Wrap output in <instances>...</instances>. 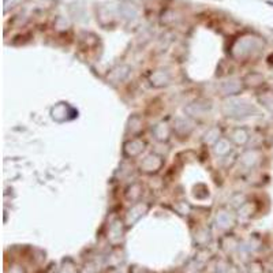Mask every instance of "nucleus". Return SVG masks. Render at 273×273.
Returning a JSON list of instances; mask_svg holds the SVG:
<instances>
[{
    "label": "nucleus",
    "instance_id": "obj_6",
    "mask_svg": "<svg viewBox=\"0 0 273 273\" xmlns=\"http://www.w3.org/2000/svg\"><path fill=\"white\" fill-rule=\"evenodd\" d=\"M174 134H177L181 138H187L194 130V122L190 116H178L174 120L172 125Z\"/></svg>",
    "mask_w": 273,
    "mask_h": 273
},
{
    "label": "nucleus",
    "instance_id": "obj_17",
    "mask_svg": "<svg viewBox=\"0 0 273 273\" xmlns=\"http://www.w3.org/2000/svg\"><path fill=\"white\" fill-rule=\"evenodd\" d=\"M68 111H73L67 102H59L57 105L52 107L51 116L56 122H64L68 119Z\"/></svg>",
    "mask_w": 273,
    "mask_h": 273
},
{
    "label": "nucleus",
    "instance_id": "obj_11",
    "mask_svg": "<svg viewBox=\"0 0 273 273\" xmlns=\"http://www.w3.org/2000/svg\"><path fill=\"white\" fill-rule=\"evenodd\" d=\"M149 82L154 88H164V86L170 85L171 74L163 68L161 70H154L149 74Z\"/></svg>",
    "mask_w": 273,
    "mask_h": 273
},
{
    "label": "nucleus",
    "instance_id": "obj_2",
    "mask_svg": "<svg viewBox=\"0 0 273 273\" xmlns=\"http://www.w3.org/2000/svg\"><path fill=\"white\" fill-rule=\"evenodd\" d=\"M148 146V143L145 139L139 138V136H131L123 143V156L126 159H136L145 152V149Z\"/></svg>",
    "mask_w": 273,
    "mask_h": 273
},
{
    "label": "nucleus",
    "instance_id": "obj_24",
    "mask_svg": "<svg viewBox=\"0 0 273 273\" xmlns=\"http://www.w3.org/2000/svg\"><path fill=\"white\" fill-rule=\"evenodd\" d=\"M262 265L260 262H251L250 265H249V273H262L264 272V269H262Z\"/></svg>",
    "mask_w": 273,
    "mask_h": 273
},
{
    "label": "nucleus",
    "instance_id": "obj_14",
    "mask_svg": "<svg viewBox=\"0 0 273 273\" xmlns=\"http://www.w3.org/2000/svg\"><path fill=\"white\" fill-rule=\"evenodd\" d=\"M229 139L236 146H245L250 141V134L246 127H235L229 134Z\"/></svg>",
    "mask_w": 273,
    "mask_h": 273
},
{
    "label": "nucleus",
    "instance_id": "obj_16",
    "mask_svg": "<svg viewBox=\"0 0 273 273\" xmlns=\"http://www.w3.org/2000/svg\"><path fill=\"white\" fill-rule=\"evenodd\" d=\"M243 82H245L246 89H260L265 84V78L261 73L251 71L243 77Z\"/></svg>",
    "mask_w": 273,
    "mask_h": 273
},
{
    "label": "nucleus",
    "instance_id": "obj_15",
    "mask_svg": "<svg viewBox=\"0 0 273 273\" xmlns=\"http://www.w3.org/2000/svg\"><path fill=\"white\" fill-rule=\"evenodd\" d=\"M232 146L233 143L232 141L229 139V136H228V138L222 136V138L213 145V150H215V153H216L219 157H227V156H229V153L232 152Z\"/></svg>",
    "mask_w": 273,
    "mask_h": 273
},
{
    "label": "nucleus",
    "instance_id": "obj_8",
    "mask_svg": "<svg viewBox=\"0 0 273 273\" xmlns=\"http://www.w3.org/2000/svg\"><path fill=\"white\" fill-rule=\"evenodd\" d=\"M216 226L223 231H229L231 228L235 226V223H236V217L233 216L232 213L227 209H220V211L217 212L216 215Z\"/></svg>",
    "mask_w": 273,
    "mask_h": 273
},
{
    "label": "nucleus",
    "instance_id": "obj_9",
    "mask_svg": "<svg viewBox=\"0 0 273 273\" xmlns=\"http://www.w3.org/2000/svg\"><path fill=\"white\" fill-rule=\"evenodd\" d=\"M125 226V222H122L120 219H115L114 222H111L108 227V240L112 245H118L120 239L123 238Z\"/></svg>",
    "mask_w": 273,
    "mask_h": 273
},
{
    "label": "nucleus",
    "instance_id": "obj_3",
    "mask_svg": "<svg viewBox=\"0 0 273 273\" xmlns=\"http://www.w3.org/2000/svg\"><path fill=\"white\" fill-rule=\"evenodd\" d=\"M163 167H164V157L163 156H160L159 153H149L141 161L139 170L146 175H154V174L160 172Z\"/></svg>",
    "mask_w": 273,
    "mask_h": 273
},
{
    "label": "nucleus",
    "instance_id": "obj_18",
    "mask_svg": "<svg viewBox=\"0 0 273 273\" xmlns=\"http://www.w3.org/2000/svg\"><path fill=\"white\" fill-rule=\"evenodd\" d=\"M257 100L264 108L273 114V89H264L257 93Z\"/></svg>",
    "mask_w": 273,
    "mask_h": 273
},
{
    "label": "nucleus",
    "instance_id": "obj_21",
    "mask_svg": "<svg viewBox=\"0 0 273 273\" xmlns=\"http://www.w3.org/2000/svg\"><path fill=\"white\" fill-rule=\"evenodd\" d=\"M257 212V206L251 201H246L238 208V216L251 217Z\"/></svg>",
    "mask_w": 273,
    "mask_h": 273
},
{
    "label": "nucleus",
    "instance_id": "obj_13",
    "mask_svg": "<svg viewBox=\"0 0 273 273\" xmlns=\"http://www.w3.org/2000/svg\"><path fill=\"white\" fill-rule=\"evenodd\" d=\"M143 195V184L139 182H133L129 184L125 190V198L131 202V204H136L142 199Z\"/></svg>",
    "mask_w": 273,
    "mask_h": 273
},
{
    "label": "nucleus",
    "instance_id": "obj_23",
    "mask_svg": "<svg viewBox=\"0 0 273 273\" xmlns=\"http://www.w3.org/2000/svg\"><path fill=\"white\" fill-rule=\"evenodd\" d=\"M217 273H240V271L232 262H226V264H222L220 267H217Z\"/></svg>",
    "mask_w": 273,
    "mask_h": 273
},
{
    "label": "nucleus",
    "instance_id": "obj_19",
    "mask_svg": "<svg viewBox=\"0 0 273 273\" xmlns=\"http://www.w3.org/2000/svg\"><path fill=\"white\" fill-rule=\"evenodd\" d=\"M220 138H222V129L219 126H213L211 129H208V131L205 133L204 136H202V141H204L205 145L213 146Z\"/></svg>",
    "mask_w": 273,
    "mask_h": 273
},
{
    "label": "nucleus",
    "instance_id": "obj_7",
    "mask_svg": "<svg viewBox=\"0 0 273 273\" xmlns=\"http://www.w3.org/2000/svg\"><path fill=\"white\" fill-rule=\"evenodd\" d=\"M130 71V66H127V64H119V66H116V67H114L109 71L108 75H107V81H108L109 84H112V85L122 84L129 77Z\"/></svg>",
    "mask_w": 273,
    "mask_h": 273
},
{
    "label": "nucleus",
    "instance_id": "obj_20",
    "mask_svg": "<svg viewBox=\"0 0 273 273\" xmlns=\"http://www.w3.org/2000/svg\"><path fill=\"white\" fill-rule=\"evenodd\" d=\"M142 118L138 116V115H133L130 119H129V123H127V133L131 134V136H139V133L142 131Z\"/></svg>",
    "mask_w": 273,
    "mask_h": 273
},
{
    "label": "nucleus",
    "instance_id": "obj_12",
    "mask_svg": "<svg viewBox=\"0 0 273 273\" xmlns=\"http://www.w3.org/2000/svg\"><path fill=\"white\" fill-rule=\"evenodd\" d=\"M239 161L242 163L243 167H246L247 170H251L254 168L260 161H261V152L258 149H249V150H245L243 154L239 157Z\"/></svg>",
    "mask_w": 273,
    "mask_h": 273
},
{
    "label": "nucleus",
    "instance_id": "obj_4",
    "mask_svg": "<svg viewBox=\"0 0 273 273\" xmlns=\"http://www.w3.org/2000/svg\"><path fill=\"white\" fill-rule=\"evenodd\" d=\"M149 209H150V205L146 204V202H142V201H139L136 204H133V206L126 212L125 215V220L123 222H125L126 227L134 226L136 222H139L148 213Z\"/></svg>",
    "mask_w": 273,
    "mask_h": 273
},
{
    "label": "nucleus",
    "instance_id": "obj_25",
    "mask_svg": "<svg viewBox=\"0 0 273 273\" xmlns=\"http://www.w3.org/2000/svg\"><path fill=\"white\" fill-rule=\"evenodd\" d=\"M6 273H26L25 271V268L22 265H19V264H12L10 265V268L7 269Z\"/></svg>",
    "mask_w": 273,
    "mask_h": 273
},
{
    "label": "nucleus",
    "instance_id": "obj_1",
    "mask_svg": "<svg viewBox=\"0 0 273 273\" xmlns=\"http://www.w3.org/2000/svg\"><path fill=\"white\" fill-rule=\"evenodd\" d=\"M222 112L227 118H233V119H240V118H247L253 114H257V109L254 105L246 100H235L229 98L223 104Z\"/></svg>",
    "mask_w": 273,
    "mask_h": 273
},
{
    "label": "nucleus",
    "instance_id": "obj_22",
    "mask_svg": "<svg viewBox=\"0 0 273 273\" xmlns=\"http://www.w3.org/2000/svg\"><path fill=\"white\" fill-rule=\"evenodd\" d=\"M59 273H78V269L71 258H64L62 261V267L59 269Z\"/></svg>",
    "mask_w": 273,
    "mask_h": 273
},
{
    "label": "nucleus",
    "instance_id": "obj_10",
    "mask_svg": "<svg viewBox=\"0 0 273 273\" xmlns=\"http://www.w3.org/2000/svg\"><path fill=\"white\" fill-rule=\"evenodd\" d=\"M172 126H170L167 122H159L157 125L154 126L152 134H153L154 139L159 142H168L171 136H172Z\"/></svg>",
    "mask_w": 273,
    "mask_h": 273
},
{
    "label": "nucleus",
    "instance_id": "obj_5",
    "mask_svg": "<svg viewBox=\"0 0 273 273\" xmlns=\"http://www.w3.org/2000/svg\"><path fill=\"white\" fill-rule=\"evenodd\" d=\"M219 89L222 91L223 96L232 97L240 94L246 89V86L243 78H229V80L222 82Z\"/></svg>",
    "mask_w": 273,
    "mask_h": 273
}]
</instances>
